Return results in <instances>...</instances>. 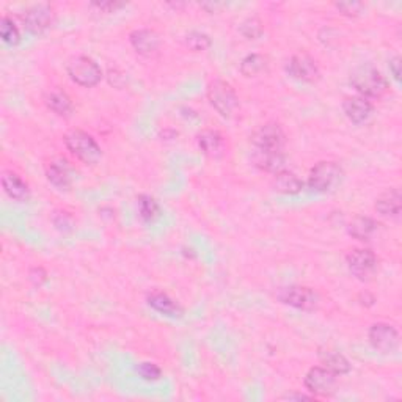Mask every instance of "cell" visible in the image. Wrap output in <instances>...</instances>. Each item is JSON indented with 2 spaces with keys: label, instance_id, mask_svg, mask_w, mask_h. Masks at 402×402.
I'll use <instances>...</instances> for the list:
<instances>
[{
  "label": "cell",
  "instance_id": "cell-1",
  "mask_svg": "<svg viewBox=\"0 0 402 402\" xmlns=\"http://www.w3.org/2000/svg\"><path fill=\"white\" fill-rule=\"evenodd\" d=\"M350 84L360 96L366 99L382 98L388 88L387 80L382 73L369 65L355 68L350 74Z\"/></svg>",
  "mask_w": 402,
  "mask_h": 402
},
{
  "label": "cell",
  "instance_id": "cell-8",
  "mask_svg": "<svg viewBox=\"0 0 402 402\" xmlns=\"http://www.w3.org/2000/svg\"><path fill=\"white\" fill-rule=\"evenodd\" d=\"M251 143L255 149L261 151H281L285 144V132L281 126L269 121L258 128L251 135Z\"/></svg>",
  "mask_w": 402,
  "mask_h": 402
},
{
  "label": "cell",
  "instance_id": "cell-10",
  "mask_svg": "<svg viewBox=\"0 0 402 402\" xmlns=\"http://www.w3.org/2000/svg\"><path fill=\"white\" fill-rule=\"evenodd\" d=\"M368 338L371 345H373L375 350L382 352V354H389V352H393L398 348L399 343L398 330L387 322H377L374 325H371Z\"/></svg>",
  "mask_w": 402,
  "mask_h": 402
},
{
  "label": "cell",
  "instance_id": "cell-4",
  "mask_svg": "<svg viewBox=\"0 0 402 402\" xmlns=\"http://www.w3.org/2000/svg\"><path fill=\"white\" fill-rule=\"evenodd\" d=\"M68 74L73 82L85 88L96 87L103 79V69L96 61L85 55H77L69 60Z\"/></svg>",
  "mask_w": 402,
  "mask_h": 402
},
{
  "label": "cell",
  "instance_id": "cell-21",
  "mask_svg": "<svg viewBox=\"0 0 402 402\" xmlns=\"http://www.w3.org/2000/svg\"><path fill=\"white\" fill-rule=\"evenodd\" d=\"M253 161L255 165L266 170V172L278 173L280 170H283V165H285V154H283V151L255 149Z\"/></svg>",
  "mask_w": 402,
  "mask_h": 402
},
{
  "label": "cell",
  "instance_id": "cell-13",
  "mask_svg": "<svg viewBox=\"0 0 402 402\" xmlns=\"http://www.w3.org/2000/svg\"><path fill=\"white\" fill-rule=\"evenodd\" d=\"M129 41L132 44V47L135 49V52L143 57L154 55L161 44L159 35H157L154 30H149V29L134 30L129 35Z\"/></svg>",
  "mask_w": 402,
  "mask_h": 402
},
{
  "label": "cell",
  "instance_id": "cell-18",
  "mask_svg": "<svg viewBox=\"0 0 402 402\" xmlns=\"http://www.w3.org/2000/svg\"><path fill=\"white\" fill-rule=\"evenodd\" d=\"M402 209V197L398 188H388L375 200V211L385 217H398Z\"/></svg>",
  "mask_w": 402,
  "mask_h": 402
},
{
  "label": "cell",
  "instance_id": "cell-6",
  "mask_svg": "<svg viewBox=\"0 0 402 402\" xmlns=\"http://www.w3.org/2000/svg\"><path fill=\"white\" fill-rule=\"evenodd\" d=\"M336 382V374L324 366H314L305 375V388L311 396H320V398H327L335 393Z\"/></svg>",
  "mask_w": 402,
  "mask_h": 402
},
{
  "label": "cell",
  "instance_id": "cell-17",
  "mask_svg": "<svg viewBox=\"0 0 402 402\" xmlns=\"http://www.w3.org/2000/svg\"><path fill=\"white\" fill-rule=\"evenodd\" d=\"M2 186L10 198L16 201H27L30 197L29 184L15 172H3Z\"/></svg>",
  "mask_w": 402,
  "mask_h": 402
},
{
  "label": "cell",
  "instance_id": "cell-32",
  "mask_svg": "<svg viewBox=\"0 0 402 402\" xmlns=\"http://www.w3.org/2000/svg\"><path fill=\"white\" fill-rule=\"evenodd\" d=\"M46 272H44V269L43 267H34L30 270V274H29V278L34 281V285L36 286H41L44 281H46Z\"/></svg>",
  "mask_w": 402,
  "mask_h": 402
},
{
  "label": "cell",
  "instance_id": "cell-25",
  "mask_svg": "<svg viewBox=\"0 0 402 402\" xmlns=\"http://www.w3.org/2000/svg\"><path fill=\"white\" fill-rule=\"evenodd\" d=\"M267 66V59L261 54H250L241 61V73L245 77H253V75L262 73Z\"/></svg>",
  "mask_w": 402,
  "mask_h": 402
},
{
  "label": "cell",
  "instance_id": "cell-19",
  "mask_svg": "<svg viewBox=\"0 0 402 402\" xmlns=\"http://www.w3.org/2000/svg\"><path fill=\"white\" fill-rule=\"evenodd\" d=\"M148 305L154 308L156 311L161 314H165L170 318H181L182 316V308L179 306L178 302H174L168 294L162 291H154L148 295Z\"/></svg>",
  "mask_w": 402,
  "mask_h": 402
},
{
  "label": "cell",
  "instance_id": "cell-30",
  "mask_svg": "<svg viewBox=\"0 0 402 402\" xmlns=\"http://www.w3.org/2000/svg\"><path fill=\"white\" fill-rule=\"evenodd\" d=\"M138 374H140L144 380H157L161 377V368L156 363L144 362L138 366Z\"/></svg>",
  "mask_w": 402,
  "mask_h": 402
},
{
  "label": "cell",
  "instance_id": "cell-15",
  "mask_svg": "<svg viewBox=\"0 0 402 402\" xmlns=\"http://www.w3.org/2000/svg\"><path fill=\"white\" fill-rule=\"evenodd\" d=\"M46 176L49 182L59 188H68L73 184V170L65 159H54L47 163Z\"/></svg>",
  "mask_w": 402,
  "mask_h": 402
},
{
  "label": "cell",
  "instance_id": "cell-3",
  "mask_svg": "<svg viewBox=\"0 0 402 402\" xmlns=\"http://www.w3.org/2000/svg\"><path fill=\"white\" fill-rule=\"evenodd\" d=\"M343 179V168L336 162L324 161L316 163L308 176V186L311 191L325 193L335 188Z\"/></svg>",
  "mask_w": 402,
  "mask_h": 402
},
{
  "label": "cell",
  "instance_id": "cell-27",
  "mask_svg": "<svg viewBox=\"0 0 402 402\" xmlns=\"http://www.w3.org/2000/svg\"><path fill=\"white\" fill-rule=\"evenodd\" d=\"M0 35H2V40L6 44H10V46H16L21 41V34H19L15 22L8 16H3L2 21H0Z\"/></svg>",
  "mask_w": 402,
  "mask_h": 402
},
{
  "label": "cell",
  "instance_id": "cell-31",
  "mask_svg": "<svg viewBox=\"0 0 402 402\" xmlns=\"http://www.w3.org/2000/svg\"><path fill=\"white\" fill-rule=\"evenodd\" d=\"M336 8L345 16H358L362 13V10L364 8V5L358 2H341V3H336Z\"/></svg>",
  "mask_w": 402,
  "mask_h": 402
},
{
  "label": "cell",
  "instance_id": "cell-16",
  "mask_svg": "<svg viewBox=\"0 0 402 402\" xmlns=\"http://www.w3.org/2000/svg\"><path fill=\"white\" fill-rule=\"evenodd\" d=\"M319 360L324 364V368L332 371L333 374L343 375L348 374L350 371V363L341 352L330 348H320L319 349Z\"/></svg>",
  "mask_w": 402,
  "mask_h": 402
},
{
  "label": "cell",
  "instance_id": "cell-14",
  "mask_svg": "<svg viewBox=\"0 0 402 402\" xmlns=\"http://www.w3.org/2000/svg\"><path fill=\"white\" fill-rule=\"evenodd\" d=\"M343 110L344 115L348 117L352 123L363 124L368 121L371 113H373V104L369 103V99L358 94V96H349L344 99Z\"/></svg>",
  "mask_w": 402,
  "mask_h": 402
},
{
  "label": "cell",
  "instance_id": "cell-34",
  "mask_svg": "<svg viewBox=\"0 0 402 402\" xmlns=\"http://www.w3.org/2000/svg\"><path fill=\"white\" fill-rule=\"evenodd\" d=\"M93 5L98 6L99 10L110 13V11H115L117 8H121L124 3H118V2H96V3H93Z\"/></svg>",
  "mask_w": 402,
  "mask_h": 402
},
{
  "label": "cell",
  "instance_id": "cell-12",
  "mask_svg": "<svg viewBox=\"0 0 402 402\" xmlns=\"http://www.w3.org/2000/svg\"><path fill=\"white\" fill-rule=\"evenodd\" d=\"M54 21V11L47 5H35L24 13L22 22L24 27L30 34L41 35L46 31Z\"/></svg>",
  "mask_w": 402,
  "mask_h": 402
},
{
  "label": "cell",
  "instance_id": "cell-9",
  "mask_svg": "<svg viewBox=\"0 0 402 402\" xmlns=\"http://www.w3.org/2000/svg\"><path fill=\"white\" fill-rule=\"evenodd\" d=\"M278 297L283 304L297 308V310L302 311H314L319 305L318 294L313 289L305 286H288L281 289Z\"/></svg>",
  "mask_w": 402,
  "mask_h": 402
},
{
  "label": "cell",
  "instance_id": "cell-20",
  "mask_svg": "<svg viewBox=\"0 0 402 402\" xmlns=\"http://www.w3.org/2000/svg\"><path fill=\"white\" fill-rule=\"evenodd\" d=\"M197 142H198L200 149L203 151V154L214 157V159L225 153V140L218 131H212V129L203 131L198 135Z\"/></svg>",
  "mask_w": 402,
  "mask_h": 402
},
{
  "label": "cell",
  "instance_id": "cell-22",
  "mask_svg": "<svg viewBox=\"0 0 402 402\" xmlns=\"http://www.w3.org/2000/svg\"><path fill=\"white\" fill-rule=\"evenodd\" d=\"M272 186L278 193L295 195V193H299L302 188H304V182H302L297 178V174H294L292 172L280 170L278 173H275Z\"/></svg>",
  "mask_w": 402,
  "mask_h": 402
},
{
  "label": "cell",
  "instance_id": "cell-24",
  "mask_svg": "<svg viewBox=\"0 0 402 402\" xmlns=\"http://www.w3.org/2000/svg\"><path fill=\"white\" fill-rule=\"evenodd\" d=\"M377 230V223L371 217L357 216L349 223V234L358 241H368Z\"/></svg>",
  "mask_w": 402,
  "mask_h": 402
},
{
  "label": "cell",
  "instance_id": "cell-7",
  "mask_svg": "<svg viewBox=\"0 0 402 402\" xmlns=\"http://www.w3.org/2000/svg\"><path fill=\"white\" fill-rule=\"evenodd\" d=\"M345 261H348L350 274L362 281L373 278L377 270V256L368 248L352 250L345 258Z\"/></svg>",
  "mask_w": 402,
  "mask_h": 402
},
{
  "label": "cell",
  "instance_id": "cell-26",
  "mask_svg": "<svg viewBox=\"0 0 402 402\" xmlns=\"http://www.w3.org/2000/svg\"><path fill=\"white\" fill-rule=\"evenodd\" d=\"M138 212H140V217L144 222H154L159 217V204H157V201L153 197L142 195L138 198Z\"/></svg>",
  "mask_w": 402,
  "mask_h": 402
},
{
  "label": "cell",
  "instance_id": "cell-11",
  "mask_svg": "<svg viewBox=\"0 0 402 402\" xmlns=\"http://www.w3.org/2000/svg\"><path fill=\"white\" fill-rule=\"evenodd\" d=\"M288 71L294 79L306 82V84H313V82H316L320 75L316 60L305 52L292 55V59L288 63Z\"/></svg>",
  "mask_w": 402,
  "mask_h": 402
},
{
  "label": "cell",
  "instance_id": "cell-28",
  "mask_svg": "<svg viewBox=\"0 0 402 402\" xmlns=\"http://www.w3.org/2000/svg\"><path fill=\"white\" fill-rule=\"evenodd\" d=\"M186 44L188 49L195 50V52H203V50L211 46V38L203 34V31H191L186 36Z\"/></svg>",
  "mask_w": 402,
  "mask_h": 402
},
{
  "label": "cell",
  "instance_id": "cell-33",
  "mask_svg": "<svg viewBox=\"0 0 402 402\" xmlns=\"http://www.w3.org/2000/svg\"><path fill=\"white\" fill-rule=\"evenodd\" d=\"M389 71H392L396 82L401 80V59L399 57H393V59L389 60Z\"/></svg>",
  "mask_w": 402,
  "mask_h": 402
},
{
  "label": "cell",
  "instance_id": "cell-29",
  "mask_svg": "<svg viewBox=\"0 0 402 402\" xmlns=\"http://www.w3.org/2000/svg\"><path fill=\"white\" fill-rule=\"evenodd\" d=\"M241 34L248 40H256L262 34V22L258 17L245 19L241 25Z\"/></svg>",
  "mask_w": 402,
  "mask_h": 402
},
{
  "label": "cell",
  "instance_id": "cell-2",
  "mask_svg": "<svg viewBox=\"0 0 402 402\" xmlns=\"http://www.w3.org/2000/svg\"><path fill=\"white\" fill-rule=\"evenodd\" d=\"M65 144L69 153L74 157H77L79 161L87 163V165L96 163L100 159V156H103L96 140L84 131H69L65 135Z\"/></svg>",
  "mask_w": 402,
  "mask_h": 402
},
{
  "label": "cell",
  "instance_id": "cell-35",
  "mask_svg": "<svg viewBox=\"0 0 402 402\" xmlns=\"http://www.w3.org/2000/svg\"><path fill=\"white\" fill-rule=\"evenodd\" d=\"M314 396H305V394H295V393H291V394H286V396H283L281 399H285V401H310L313 399Z\"/></svg>",
  "mask_w": 402,
  "mask_h": 402
},
{
  "label": "cell",
  "instance_id": "cell-5",
  "mask_svg": "<svg viewBox=\"0 0 402 402\" xmlns=\"http://www.w3.org/2000/svg\"><path fill=\"white\" fill-rule=\"evenodd\" d=\"M207 99H209L214 109L225 118H230L239 107L234 88L225 80L211 82L209 87H207Z\"/></svg>",
  "mask_w": 402,
  "mask_h": 402
},
{
  "label": "cell",
  "instance_id": "cell-23",
  "mask_svg": "<svg viewBox=\"0 0 402 402\" xmlns=\"http://www.w3.org/2000/svg\"><path fill=\"white\" fill-rule=\"evenodd\" d=\"M44 103L50 110L60 117H68L73 112V100L65 91L50 90L44 96Z\"/></svg>",
  "mask_w": 402,
  "mask_h": 402
}]
</instances>
